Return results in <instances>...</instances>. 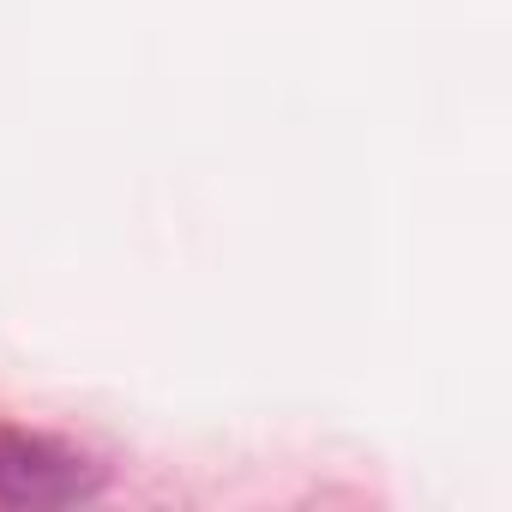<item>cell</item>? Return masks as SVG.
<instances>
[{
    "label": "cell",
    "instance_id": "1",
    "mask_svg": "<svg viewBox=\"0 0 512 512\" xmlns=\"http://www.w3.org/2000/svg\"><path fill=\"white\" fill-rule=\"evenodd\" d=\"M97 470L55 446V440H31V434H0V500L7 506H67L97 494Z\"/></svg>",
    "mask_w": 512,
    "mask_h": 512
}]
</instances>
